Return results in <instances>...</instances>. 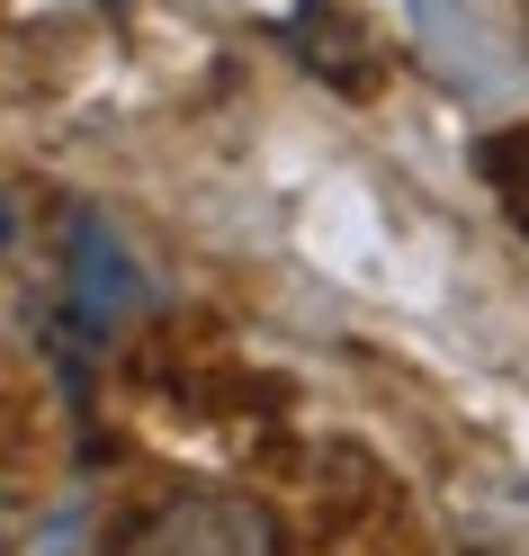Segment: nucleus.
Instances as JSON below:
<instances>
[{"label":"nucleus","mask_w":529,"mask_h":556,"mask_svg":"<svg viewBox=\"0 0 529 556\" xmlns=\"http://www.w3.org/2000/svg\"><path fill=\"white\" fill-rule=\"evenodd\" d=\"M109 556H278V520L234 484H180L135 511L109 539Z\"/></svg>","instance_id":"f257e3e1"},{"label":"nucleus","mask_w":529,"mask_h":556,"mask_svg":"<svg viewBox=\"0 0 529 556\" xmlns=\"http://www.w3.org/2000/svg\"><path fill=\"white\" fill-rule=\"evenodd\" d=\"M484 180H493V198L512 206V225L529 233V135H503V144H484Z\"/></svg>","instance_id":"f03ea898"}]
</instances>
